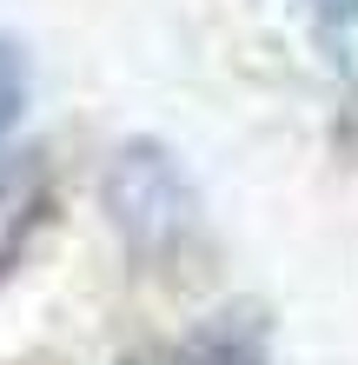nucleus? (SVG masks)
<instances>
[{"label": "nucleus", "mask_w": 358, "mask_h": 365, "mask_svg": "<svg viewBox=\"0 0 358 365\" xmlns=\"http://www.w3.org/2000/svg\"><path fill=\"white\" fill-rule=\"evenodd\" d=\"M27 100H33V67H27V47L0 34V146L20 120H27Z\"/></svg>", "instance_id": "20e7f679"}, {"label": "nucleus", "mask_w": 358, "mask_h": 365, "mask_svg": "<svg viewBox=\"0 0 358 365\" xmlns=\"http://www.w3.org/2000/svg\"><path fill=\"white\" fill-rule=\"evenodd\" d=\"M120 365H272V319L265 306H226L213 312L206 326H193L173 346H146V352H126Z\"/></svg>", "instance_id": "f03ea898"}, {"label": "nucleus", "mask_w": 358, "mask_h": 365, "mask_svg": "<svg viewBox=\"0 0 358 365\" xmlns=\"http://www.w3.org/2000/svg\"><path fill=\"white\" fill-rule=\"evenodd\" d=\"M305 7H312V20H319V34H325V40L358 34V0H305Z\"/></svg>", "instance_id": "39448f33"}, {"label": "nucleus", "mask_w": 358, "mask_h": 365, "mask_svg": "<svg viewBox=\"0 0 358 365\" xmlns=\"http://www.w3.org/2000/svg\"><path fill=\"white\" fill-rule=\"evenodd\" d=\"M47 206V180H40V160L27 153H0V272L14 266V252L27 246V232Z\"/></svg>", "instance_id": "7ed1b4c3"}, {"label": "nucleus", "mask_w": 358, "mask_h": 365, "mask_svg": "<svg viewBox=\"0 0 358 365\" xmlns=\"http://www.w3.org/2000/svg\"><path fill=\"white\" fill-rule=\"evenodd\" d=\"M100 206H107L113 240L133 252L139 266H173L199 246L206 232V200L199 180L186 173V160L166 140L139 133L120 140L107 173H100Z\"/></svg>", "instance_id": "f257e3e1"}]
</instances>
